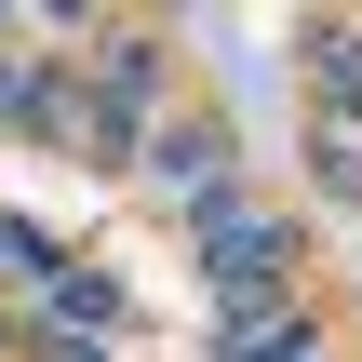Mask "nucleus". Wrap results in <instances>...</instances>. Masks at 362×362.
Returning <instances> with one entry per match:
<instances>
[{
    "mask_svg": "<svg viewBox=\"0 0 362 362\" xmlns=\"http://www.w3.org/2000/svg\"><path fill=\"white\" fill-rule=\"evenodd\" d=\"M54 322H67V336H107L121 296H107V282H54Z\"/></svg>",
    "mask_w": 362,
    "mask_h": 362,
    "instance_id": "nucleus-2",
    "label": "nucleus"
},
{
    "mask_svg": "<svg viewBox=\"0 0 362 362\" xmlns=\"http://www.w3.org/2000/svg\"><path fill=\"white\" fill-rule=\"evenodd\" d=\"M188 215H202V269H215V282H228L242 309H255V296H282L296 242H282V215H269V202H242V188H202Z\"/></svg>",
    "mask_w": 362,
    "mask_h": 362,
    "instance_id": "nucleus-1",
    "label": "nucleus"
}]
</instances>
